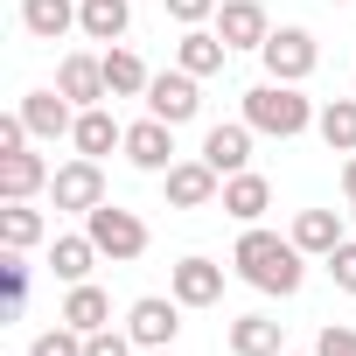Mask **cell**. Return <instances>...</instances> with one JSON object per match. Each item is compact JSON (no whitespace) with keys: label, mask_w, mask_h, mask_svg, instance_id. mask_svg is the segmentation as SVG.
Listing matches in <instances>:
<instances>
[{"label":"cell","mask_w":356,"mask_h":356,"mask_svg":"<svg viewBox=\"0 0 356 356\" xmlns=\"http://www.w3.org/2000/svg\"><path fill=\"white\" fill-rule=\"evenodd\" d=\"M231 356H286V321H273V314H238V321H231Z\"/></svg>","instance_id":"7402d4cb"},{"label":"cell","mask_w":356,"mask_h":356,"mask_svg":"<svg viewBox=\"0 0 356 356\" xmlns=\"http://www.w3.org/2000/svg\"><path fill=\"white\" fill-rule=\"evenodd\" d=\"M105 84H112V98H147V84H154V70L126 49V42H112L105 49Z\"/></svg>","instance_id":"4316f807"},{"label":"cell","mask_w":356,"mask_h":356,"mask_svg":"<svg viewBox=\"0 0 356 356\" xmlns=\"http://www.w3.org/2000/svg\"><path fill=\"white\" fill-rule=\"evenodd\" d=\"M328 8H349V0H328Z\"/></svg>","instance_id":"d590c367"},{"label":"cell","mask_w":356,"mask_h":356,"mask_svg":"<svg viewBox=\"0 0 356 356\" xmlns=\"http://www.w3.org/2000/svg\"><path fill=\"white\" fill-rule=\"evenodd\" d=\"M314 133H321L328 154H356V91H349V98H328V105L314 112Z\"/></svg>","instance_id":"484cf974"},{"label":"cell","mask_w":356,"mask_h":356,"mask_svg":"<svg viewBox=\"0 0 356 356\" xmlns=\"http://www.w3.org/2000/svg\"><path fill=\"white\" fill-rule=\"evenodd\" d=\"M161 189H168V203H175V210H210V203L224 196V175L196 154V161H175V168L161 175Z\"/></svg>","instance_id":"ba28073f"},{"label":"cell","mask_w":356,"mask_h":356,"mask_svg":"<svg viewBox=\"0 0 356 356\" xmlns=\"http://www.w3.org/2000/svg\"><path fill=\"white\" fill-rule=\"evenodd\" d=\"M98 259H105V252L91 245V231H63V238H49V273H56L63 286H84Z\"/></svg>","instance_id":"2e32d148"},{"label":"cell","mask_w":356,"mask_h":356,"mask_svg":"<svg viewBox=\"0 0 356 356\" xmlns=\"http://www.w3.org/2000/svg\"><path fill=\"white\" fill-rule=\"evenodd\" d=\"M49 196H56V210H77V217H91V210L105 203V168H98L91 154L63 161V168L49 175Z\"/></svg>","instance_id":"8992f818"},{"label":"cell","mask_w":356,"mask_h":356,"mask_svg":"<svg viewBox=\"0 0 356 356\" xmlns=\"http://www.w3.org/2000/svg\"><path fill=\"white\" fill-rule=\"evenodd\" d=\"M217 35H224L231 49H266L273 22H266L259 0H224V8H217Z\"/></svg>","instance_id":"9a60e30c"},{"label":"cell","mask_w":356,"mask_h":356,"mask_svg":"<svg viewBox=\"0 0 356 356\" xmlns=\"http://www.w3.org/2000/svg\"><path fill=\"white\" fill-rule=\"evenodd\" d=\"M161 8L182 22V29H203V22H217V8H224V0H161Z\"/></svg>","instance_id":"4dcf8cb0"},{"label":"cell","mask_w":356,"mask_h":356,"mask_svg":"<svg viewBox=\"0 0 356 356\" xmlns=\"http://www.w3.org/2000/svg\"><path fill=\"white\" fill-rule=\"evenodd\" d=\"M231 56V42L217 29H182V42H175V70H189V77H217Z\"/></svg>","instance_id":"d6986e66"},{"label":"cell","mask_w":356,"mask_h":356,"mask_svg":"<svg viewBox=\"0 0 356 356\" xmlns=\"http://www.w3.org/2000/svg\"><path fill=\"white\" fill-rule=\"evenodd\" d=\"M0 286H8V300H15V307L29 300V259H22V252H8V259H0Z\"/></svg>","instance_id":"d6a6232c"},{"label":"cell","mask_w":356,"mask_h":356,"mask_svg":"<svg viewBox=\"0 0 356 356\" xmlns=\"http://www.w3.org/2000/svg\"><path fill=\"white\" fill-rule=\"evenodd\" d=\"M140 356H175V349H140Z\"/></svg>","instance_id":"e575fe53"},{"label":"cell","mask_w":356,"mask_h":356,"mask_svg":"<svg viewBox=\"0 0 356 356\" xmlns=\"http://www.w3.org/2000/svg\"><path fill=\"white\" fill-rule=\"evenodd\" d=\"M168 293L182 300V307H217V300H224V266L196 252V259H182V266L168 273Z\"/></svg>","instance_id":"7c38bea8"},{"label":"cell","mask_w":356,"mask_h":356,"mask_svg":"<svg viewBox=\"0 0 356 356\" xmlns=\"http://www.w3.org/2000/svg\"><path fill=\"white\" fill-rule=\"evenodd\" d=\"M56 321H70L77 335H98V328H112V293L84 280V286H70V293H63V307H56Z\"/></svg>","instance_id":"44dd1931"},{"label":"cell","mask_w":356,"mask_h":356,"mask_svg":"<svg viewBox=\"0 0 356 356\" xmlns=\"http://www.w3.org/2000/svg\"><path fill=\"white\" fill-rule=\"evenodd\" d=\"M133 0H77V35L84 42H126Z\"/></svg>","instance_id":"e0dca14e"},{"label":"cell","mask_w":356,"mask_h":356,"mask_svg":"<svg viewBox=\"0 0 356 356\" xmlns=\"http://www.w3.org/2000/svg\"><path fill=\"white\" fill-rule=\"evenodd\" d=\"M203 77H189V70H154V84H147V112L154 119H168V126H189L196 112H203V91H196Z\"/></svg>","instance_id":"52a82bcc"},{"label":"cell","mask_w":356,"mask_h":356,"mask_svg":"<svg viewBox=\"0 0 356 356\" xmlns=\"http://www.w3.org/2000/svg\"><path fill=\"white\" fill-rule=\"evenodd\" d=\"M119 154H126L140 175H168V168H175V126L147 112V119L126 126V147H119Z\"/></svg>","instance_id":"9c48e42d"},{"label":"cell","mask_w":356,"mask_h":356,"mask_svg":"<svg viewBox=\"0 0 356 356\" xmlns=\"http://www.w3.org/2000/svg\"><path fill=\"white\" fill-rule=\"evenodd\" d=\"M42 238H49V217L35 203H0V245L8 252H35Z\"/></svg>","instance_id":"d4e9b609"},{"label":"cell","mask_w":356,"mask_h":356,"mask_svg":"<svg viewBox=\"0 0 356 356\" xmlns=\"http://www.w3.org/2000/svg\"><path fill=\"white\" fill-rule=\"evenodd\" d=\"M15 112H22V126H29L35 140H70V133H77V105H70L56 84H49V91H29Z\"/></svg>","instance_id":"8fae6325"},{"label":"cell","mask_w":356,"mask_h":356,"mask_svg":"<svg viewBox=\"0 0 356 356\" xmlns=\"http://www.w3.org/2000/svg\"><path fill=\"white\" fill-rule=\"evenodd\" d=\"M321 266H328V280H335V293H349V300H356V238H342V245H335V252H328Z\"/></svg>","instance_id":"f1b7e54d"},{"label":"cell","mask_w":356,"mask_h":356,"mask_svg":"<svg viewBox=\"0 0 356 356\" xmlns=\"http://www.w3.org/2000/svg\"><path fill=\"white\" fill-rule=\"evenodd\" d=\"M217 203H224V217L259 224V217L273 210V182H266V175H252V168H245V175H224V196H217Z\"/></svg>","instance_id":"ac0fdd59"},{"label":"cell","mask_w":356,"mask_h":356,"mask_svg":"<svg viewBox=\"0 0 356 356\" xmlns=\"http://www.w3.org/2000/svg\"><path fill=\"white\" fill-rule=\"evenodd\" d=\"M22 29L35 42H63L77 29V0H22Z\"/></svg>","instance_id":"cb8c5ba5"},{"label":"cell","mask_w":356,"mask_h":356,"mask_svg":"<svg viewBox=\"0 0 356 356\" xmlns=\"http://www.w3.org/2000/svg\"><path fill=\"white\" fill-rule=\"evenodd\" d=\"M314 112H321V105H307L300 84H273V77H266V84L245 91V126H252V133H273V140H300V133L314 126Z\"/></svg>","instance_id":"7a4b0ae2"},{"label":"cell","mask_w":356,"mask_h":356,"mask_svg":"<svg viewBox=\"0 0 356 356\" xmlns=\"http://www.w3.org/2000/svg\"><path fill=\"white\" fill-rule=\"evenodd\" d=\"M29 356H84V335H77L70 321H56V328H42V335L29 342Z\"/></svg>","instance_id":"83f0119b"},{"label":"cell","mask_w":356,"mask_h":356,"mask_svg":"<svg viewBox=\"0 0 356 356\" xmlns=\"http://www.w3.org/2000/svg\"><path fill=\"white\" fill-rule=\"evenodd\" d=\"M286 238H293L307 259H328L349 231H342V210H293V231H286Z\"/></svg>","instance_id":"ffe728a7"},{"label":"cell","mask_w":356,"mask_h":356,"mask_svg":"<svg viewBox=\"0 0 356 356\" xmlns=\"http://www.w3.org/2000/svg\"><path fill=\"white\" fill-rule=\"evenodd\" d=\"M342 196L356 203V154H342Z\"/></svg>","instance_id":"836d02e7"},{"label":"cell","mask_w":356,"mask_h":356,"mask_svg":"<svg viewBox=\"0 0 356 356\" xmlns=\"http://www.w3.org/2000/svg\"><path fill=\"white\" fill-rule=\"evenodd\" d=\"M203 161H210L217 175H245V168H252V126H245V119L210 126V133H203Z\"/></svg>","instance_id":"5bb4252c"},{"label":"cell","mask_w":356,"mask_h":356,"mask_svg":"<svg viewBox=\"0 0 356 356\" xmlns=\"http://www.w3.org/2000/svg\"><path fill=\"white\" fill-rule=\"evenodd\" d=\"M70 147H77V154H91V161H105L112 147H126V126H119L105 105H84V112H77V133H70Z\"/></svg>","instance_id":"603a6c76"},{"label":"cell","mask_w":356,"mask_h":356,"mask_svg":"<svg viewBox=\"0 0 356 356\" xmlns=\"http://www.w3.org/2000/svg\"><path fill=\"white\" fill-rule=\"evenodd\" d=\"M259 63H266V77H273V84H307V77H314V63H321V49H314V35H307V29H273V35H266V49H259Z\"/></svg>","instance_id":"277c9868"},{"label":"cell","mask_w":356,"mask_h":356,"mask_svg":"<svg viewBox=\"0 0 356 356\" xmlns=\"http://www.w3.org/2000/svg\"><path fill=\"white\" fill-rule=\"evenodd\" d=\"M314 356H356V328H349V321H328V328L314 335Z\"/></svg>","instance_id":"1f68e13d"},{"label":"cell","mask_w":356,"mask_h":356,"mask_svg":"<svg viewBox=\"0 0 356 356\" xmlns=\"http://www.w3.org/2000/svg\"><path fill=\"white\" fill-rule=\"evenodd\" d=\"M84 356H140V342L126 328H98V335H84Z\"/></svg>","instance_id":"f546056e"},{"label":"cell","mask_w":356,"mask_h":356,"mask_svg":"<svg viewBox=\"0 0 356 356\" xmlns=\"http://www.w3.org/2000/svg\"><path fill=\"white\" fill-rule=\"evenodd\" d=\"M84 231H91V245H98L112 266H133V259L147 252V217H140V210H126V203H112V196L84 217Z\"/></svg>","instance_id":"3957f363"},{"label":"cell","mask_w":356,"mask_h":356,"mask_svg":"<svg viewBox=\"0 0 356 356\" xmlns=\"http://www.w3.org/2000/svg\"><path fill=\"white\" fill-rule=\"evenodd\" d=\"M349 224H356V203H349Z\"/></svg>","instance_id":"8d00e7d4"},{"label":"cell","mask_w":356,"mask_h":356,"mask_svg":"<svg viewBox=\"0 0 356 356\" xmlns=\"http://www.w3.org/2000/svg\"><path fill=\"white\" fill-rule=\"evenodd\" d=\"M286 356H293V349H286Z\"/></svg>","instance_id":"74e56055"},{"label":"cell","mask_w":356,"mask_h":356,"mask_svg":"<svg viewBox=\"0 0 356 356\" xmlns=\"http://www.w3.org/2000/svg\"><path fill=\"white\" fill-rule=\"evenodd\" d=\"M231 266H238V280H245V286L280 293V300H293V293H300V280H307V252H300L293 238L266 231V224H245V238H238Z\"/></svg>","instance_id":"6da1fadb"},{"label":"cell","mask_w":356,"mask_h":356,"mask_svg":"<svg viewBox=\"0 0 356 356\" xmlns=\"http://www.w3.org/2000/svg\"><path fill=\"white\" fill-rule=\"evenodd\" d=\"M126 335L140 349H175V335H182V300L175 293H140L126 307Z\"/></svg>","instance_id":"5b68a950"},{"label":"cell","mask_w":356,"mask_h":356,"mask_svg":"<svg viewBox=\"0 0 356 356\" xmlns=\"http://www.w3.org/2000/svg\"><path fill=\"white\" fill-rule=\"evenodd\" d=\"M56 91L84 112V105H105L112 98V84H105V56H91V49H70L63 63H56Z\"/></svg>","instance_id":"30bf717a"},{"label":"cell","mask_w":356,"mask_h":356,"mask_svg":"<svg viewBox=\"0 0 356 356\" xmlns=\"http://www.w3.org/2000/svg\"><path fill=\"white\" fill-rule=\"evenodd\" d=\"M49 175H56V168H49L42 154H29V147H22V154H0V203H35V196L49 189Z\"/></svg>","instance_id":"4fadbf2b"}]
</instances>
